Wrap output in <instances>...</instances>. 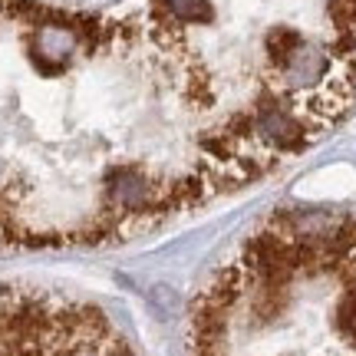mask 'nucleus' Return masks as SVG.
<instances>
[{
    "instance_id": "nucleus-2",
    "label": "nucleus",
    "mask_w": 356,
    "mask_h": 356,
    "mask_svg": "<svg viewBox=\"0 0 356 356\" xmlns=\"http://www.w3.org/2000/svg\"><path fill=\"white\" fill-rule=\"evenodd\" d=\"M188 356H356V218L284 208L195 293Z\"/></svg>"
},
{
    "instance_id": "nucleus-1",
    "label": "nucleus",
    "mask_w": 356,
    "mask_h": 356,
    "mask_svg": "<svg viewBox=\"0 0 356 356\" xmlns=\"http://www.w3.org/2000/svg\"><path fill=\"white\" fill-rule=\"evenodd\" d=\"M234 191L149 17L0 0V251L129 241Z\"/></svg>"
},
{
    "instance_id": "nucleus-3",
    "label": "nucleus",
    "mask_w": 356,
    "mask_h": 356,
    "mask_svg": "<svg viewBox=\"0 0 356 356\" xmlns=\"http://www.w3.org/2000/svg\"><path fill=\"white\" fill-rule=\"evenodd\" d=\"M0 356H136L92 300L47 287H0Z\"/></svg>"
}]
</instances>
